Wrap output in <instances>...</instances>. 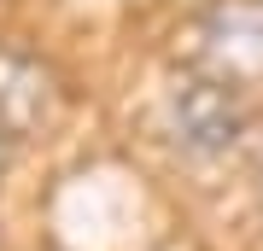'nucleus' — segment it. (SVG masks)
<instances>
[{"label":"nucleus","instance_id":"obj_1","mask_svg":"<svg viewBox=\"0 0 263 251\" xmlns=\"http://www.w3.org/2000/svg\"><path fill=\"white\" fill-rule=\"evenodd\" d=\"M193 65L205 82L234 88L263 76V0H222L193 24Z\"/></svg>","mask_w":263,"mask_h":251},{"label":"nucleus","instance_id":"obj_2","mask_svg":"<svg viewBox=\"0 0 263 251\" xmlns=\"http://www.w3.org/2000/svg\"><path fill=\"white\" fill-rule=\"evenodd\" d=\"M59 111V88L41 59L18 53V47H0V140H24L41 123H53Z\"/></svg>","mask_w":263,"mask_h":251},{"label":"nucleus","instance_id":"obj_3","mask_svg":"<svg viewBox=\"0 0 263 251\" xmlns=\"http://www.w3.org/2000/svg\"><path fill=\"white\" fill-rule=\"evenodd\" d=\"M170 129L187 152H222L240 134V105L228 88L205 82V76H187L170 93Z\"/></svg>","mask_w":263,"mask_h":251},{"label":"nucleus","instance_id":"obj_4","mask_svg":"<svg viewBox=\"0 0 263 251\" xmlns=\"http://www.w3.org/2000/svg\"><path fill=\"white\" fill-rule=\"evenodd\" d=\"M0 158H6V140H0Z\"/></svg>","mask_w":263,"mask_h":251}]
</instances>
